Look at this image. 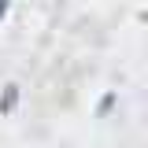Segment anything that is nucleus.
Masks as SVG:
<instances>
[{"label":"nucleus","instance_id":"nucleus-1","mask_svg":"<svg viewBox=\"0 0 148 148\" xmlns=\"http://www.w3.org/2000/svg\"><path fill=\"white\" fill-rule=\"evenodd\" d=\"M15 104H18V85H8V89H4V100H0V108L11 111Z\"/></svg>","mask_w":148,"mask_h":148},{"label":"nucleus","instance_id":"nucleus-2","mask_svg":"<svg viewBox=\"0 0 148 148\" xmlns=\"http://www.w3.org/2000/svg\"><path fill=\"white\" fill-rule=\"evenodd\" d=\"M4 15H8V0H0V18H4Z\"/></svg>","mask_w":148,"mask_h":148}]
</instances>
